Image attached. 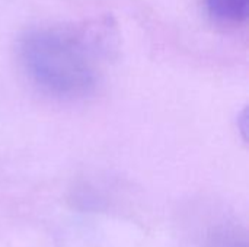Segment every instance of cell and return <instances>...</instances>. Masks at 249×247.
I'll list each match as a JSON object with an SVG mask.
<instances>
[{
  "instance_id": "7a4b0ae2",
  "label": "cell",
  "mask_w": 249,
  "mask_h": 247,
  "mask_svg": "<svg viewBox=\"0 0 249 247\" xmlns=\"http://www.w3.org/2000/svg\"><path fill=\"white\" fill-rule=\"evenodd\" d=\"M249 0H206L209 15L225 26H238L248 19Z\"/></svg>"
},
{
  "instance_id": "6da1fadb",
  "label": "cell",
  "mask_w": 249,
  "mask_h": 247,
  "mask_svg": "<svg viewBox=\"0 0 249 247\" xmlns=\"http://www.w3.org/2000/svg\"><path fill=\"white\" fill-rule=\"evenodd\" d=\"M20 63L44 92L61 98H83L95 89L96 54L92 36L66 26H39L19 42Z\"/></svg>"
}]
</instances>
